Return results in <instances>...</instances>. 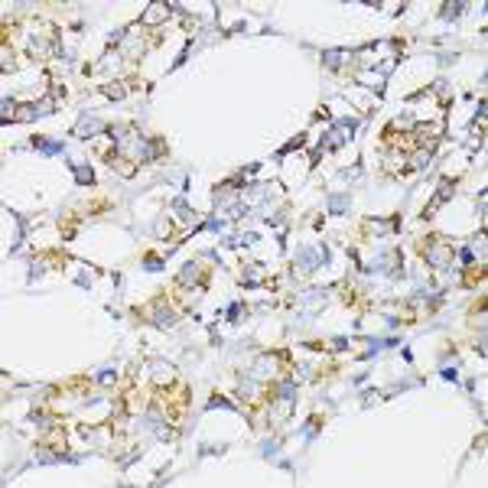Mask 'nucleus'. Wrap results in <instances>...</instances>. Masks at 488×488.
<instances>
[{"label":"nucleus","instance_id":"nucleus-1","mask_svg":"<svg viewBox=\"0 0 488 488\" xmlns=\"http://www.w3.org/2000/svg\"><path fill=\"white\" fill-rule=\"evenodd\" d=\"M163 410L169 413V420L173 423H179L186 413V384H176V391H169L166 401H163Z\"/></svg>","mask_w":488,"mask_h":488}]
</instances>
